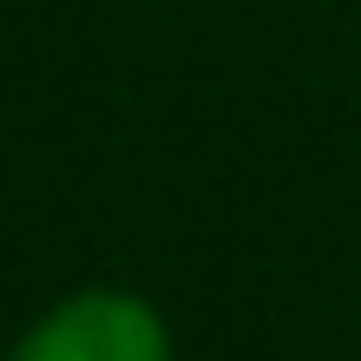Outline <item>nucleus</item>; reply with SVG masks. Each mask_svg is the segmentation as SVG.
<instances>
[{
	"mask_svg": "<svg viewBox=\"0 0 361 361\" xmlns=\"http://www.w3.org/2000/svg\"><path fill=\"white\" fill-rule=\"evenodd\" d=\"M8 361H177V333L156 298L121 283H85L36 312Z\"/></svg>",
	"mask_w": 361,
	"mask_h": 361,
	"instance_id": "1",
	"label": "nucleus"
}]
</instances>
